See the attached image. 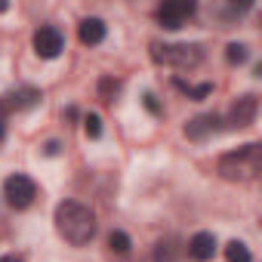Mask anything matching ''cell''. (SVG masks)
I'll return each instance as SVG.
<instances>
[{"label": "cell", "mask_w": 262, "mask_h": 262, "mask_svg": "<svg viewBox=\"0 0 262 262\" xmlns=\"http://www.w3.org/2000/svg\"><path fill=\"white\" fill-rule=\"evenodd\" d=\"M56 231L71 247H86L96 237V213L77 201H62L56 207Z\"/></svg>", "instance_id": "6da1fadb"}, {"label": "cell", "mask_w": 262, "mask_h": 262, "mask_svg": "<svg viewBox=\"0 0 262 262\" xmlns=\"http://www.w3.org/2000/svg\"><path fill=\"white\" fill-rule=\"evenodd\" d=\"M262 170V148L256 142L241 145L237 151H228L219 158V176L228 182H253Z\"/></svg>", "instance_id": "7a4b0ae2"}, {"label": "cell", "mask_w": 262, "mask_h": 262, "mask_svg": "<svg viewBox=\"0 0 262 262\" xmlns=\"http://www.w3.org/2000/svg\"><path fill=\"white\" fill-rule=\"evenodd\" d=\"M151 56L155 62L173 65V68H198L204 62V50L198 43H155Z\"/></svg>", "instance_id": "3957f363"}, {"label": "cell", "mask_w": 262, "mask_h": 262, "mask_svg": "<svg viewBox=\"0 0 262 262\" xmlns=\"http://www.w3.org/2000/svg\"><path fill=\"white\" fill-rule=\"evenodd\" d=\"M194 4L191 0H167V4H161L158 7V22L164 25V28H170V31H176V28H182L191 16H194Z\"/></svg>", "instance_id": "277c9868"}, {"label": "cell", "mask_w": 262, "mask_h": 262, "mask_svg": "<svg viewBox=\"0 0 262 262\" xmlns=\"http://www.w3.org/2000/svg\"><path fill=\"white\" fill-rule=\"evenodd\" d=\"M34 194H37L34 182H31L28 176H22V173L10 176V179L4 182V198H7V204H10V207H16V210H25V207H31Z\"/></svg>", "instance_id": "5b68a950"}, {"label": "cell", "mask_w": 262, "mask_h": 262, "mask_svg": "<svg viewBox=\"0 0 262 262\" xmlns=\"http://www.w3.org/2000/svg\"><path fill=\"white\" fill-rule=\"evenodd\" d=\"M62 47H65V40H62L59 28H53V25L37 28V34H34V53L40 59H56L62 53Z\"/></svg>", "instance_id": "8992f818"}, {"label": "cell", "mask_w": 262, "mask_h": 262, "mask_svg": "<svg viewBox=\"0 0 262 262\" xmlns=\"http://www.w3.org/2000/svg\"><path fill=\"white\" fill-rule=\"evenodd\" d=\"M216 133H219V117L216 114H198L194 120L185 123V136L191 142H204V139H210Z\"/></svg>", "instance_id": "52a82bcc"}, {"label": "cell", "mask_w": 262, "mask_h": 262, "mask_svg": "<svg viewBox=\"0 0 262 262\" xmlns=\"http://www.w3.org/2000/svg\"><path fill=\"white\" fill-rule=\"evenodd\" d=\"M256 111H259V102H256V96H241L234 105H231V126H237V129H244V126H250L253 120H256Z\"/></svg>", "instance_id": "ba28073f"}, {"label": "cell", "mask_w": 262, "mask_h": 262, "mask_svg": "<svg viewBox=\"0 0 262 262\" xmlns=\"http://www.w3.org/2000/svg\"><path fill=\"white\" fill-rule=\"evenodd\" d=\"M213 253H216V237L210 231H198L188 241V256L194 262H207V259H213Z\"/></svg>", "instance_id": "9c48e42d"}, {"label": "cell", "mask_w": 262, "mask_h": 262, "mask_svg": "<svg viewBox=\"0 0 262 262\" xmlns=\"http://www.w3.org/2000/svg\"><path fill=\"white\" fill-rule=\"evenodd\" d=\"M77 37H80V43H86V47L102 43V40H105V22H102V19H83L80 28H77Z\"/></svg>", "instance_id": "30bf717a"}, {"label": "cell", "mask_w": 262, "mask_h": 262, "mask_svg": "<svg viewBox=\"0 0 262 262\" xmlns=\"http://www.w3.org/2000/svg\"><path fill=\"white\" fill-rule=\"evenodd\" d=\"M7 99H10V108L25 111V108H34V105L40 102V93H37V90H19V93H13V96H7Z\"/></svg>", "instance_id": "8fae6325"}, {"label": "cell", "mask_w": 262, "mask_h": 262, "mask_svg": "<svg viewBox=\"0 0 262 262\" xmlns=\"http://www.w3.org/2000/svg\"><path fill=\"white\" fill-rule=\"evenodd\" d=\"M176 259H179V247H176V241H173V237L158 241V247H155V262H176Z\"/></svg>", "instance_id": "7c38bea8"}, {"label": "cell", "mask_w": 262, "mask_h": 262, "mask_svg": "<svg viewBox=\"0 0 262 262\" xmlns=\"http://www.w3.org/2000/svg\"><path fill=\"white\" fill-rule=\"evenodd\" d=\"M176 86H179L188 99H207V96H210V90H213L210 83H198V86H191V83H185V80H176Z\"/></svg>", "instance_id": "4fadbf2b"}, {"label": "cell", "mask_w": 262, "mask_h": 262, "mask_svg": "<svg viewBox=\"0 0 262 262\" xmlns=\"http://www.w3.org/2000/svg\"><path fill=\"white\" fill-rule=\"evenodd\" d=\"M225 256H228V262H250V250H247V244H241V241H231V244L225 247Z\"/></svg>", "instance_id": "5bb4252c"}, {"label": "cell", "mask_w": 262, "mask_h": 262, "mask_svg": "<svg viewBox=\"0 0 262 262\" xmlns=\"http://www.w3.org/2000/svg\"><path fill=\"white\" fill-rule=\"evenodd\" d=\"M247 56H250V53H247L244 43H228V47H225V59H228L231 65H244Z\"/></svg>", "instance_id": "9a60e30c"}, {"label": "cell", "mask_w": 262, "mask_h": 262, "mask_svg": "<svg viewBox=\"0 0 262 262\" xmlns=\"http://www.w3.org/2000/svg\"><path fill=\"white\" fill-rule=\"evenodd\" d=\"M83 129H86L90 139H99V136H102V117H99V114H86V117H83Z\"/></svg>", "instance_id": "2e32d148"}, {"label": "cell", "mask_w": 262, "mask_h": 262, "mask_svg": "<svg viewBox=\"0 0 262 262\" xmlns=\"http://www.w3.org/2000/svg\"><path fill=\"white\" fill-rule=\"evenodd\" d=\"M108 247H111L114 253H126V250H129V237H126L123 231H111V234H108Z\"/></svg>", "instance_id": "e0dca14e"}, {"label": "cell", "mask_w": 262, "mask_h": 262, "mask_svg": "<svg viewBox=\"0 0 262 262\" xmlns=\"http://www.w3.org/2000/svg\"><path fill=\"white\" fill-rule=\"evenodd\" d=\"M142 102H145V108H148L151 114H161V105H158V99H155V93H145V96H142Z\"/></svg>", "instance_id": "ac0fdd59"}, {"label": "cell", "mask_w": 262, "mask_h": 262, "mask_svg": "<svg viewBox=\"0 0 262 262\" xmlns=\"http://www.w3.org/2000/svg\"><path fill=\"white\" fill-rule=\"evenodd\" d=\"M111 90L117 93V80H108V77H105V80H102V96H105L108 102H111Z\"/></svg>", "instance_id": "d6986e66"}, {"label": "cell", "mask_w": 262, "mask_h": 262, "mask_svg": "<svg viewBox=\"0 0 262 262\" xmlns=\"http://www.w3.org/2000/svg\"><path fill=\"white\" fill-rule=\"evenodd\" d=\"M0 262H22V259H19V256H4Z\"/></svg>", "instance_id": "ffe728a7"}, {"label": "cell", "mask_w": 262, "mask_h": 262, "mask_svg": "<svg viewBox=\"0 0 262 262\" xmlns=\"http://www.w3.org/2000/svg\"><path fill=\"white\" fill-rule=\"evenodd\" d=\"M0 13H7V4H0Z\"/></svg>", "instance_id": "44dd1931"}, {"label": "cell", "mask_w": 262, "mask_h": 262, "mask_svg": "<svg viewBox=\"0 0 262 262\" xmlns=\"http://www.w3.org/2000/svg\"><path fill=\"white\" fill-rule=\"evenodd\" d=\"M0 139H4V123H0Z\"/></svg>", "instance_id": "7402d4cb"}]
</instances>
